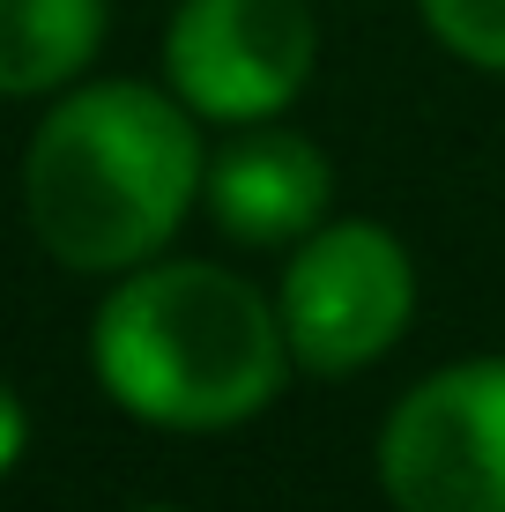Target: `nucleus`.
<instances>
[{
    "mask_svg": "<svg viewBox=\"0 0 505 512\" xmlns=\"http://www.w3.org/2000/svg\"><path fill=\"white\" fill-rule=\"evenodd\" d=\"M416 8H424V30L454 60L505 75V0H416Z\"/></svg>",
    "mask_w": 505,
    "mask_h": 512,
    "instance_id": "nucleus-8",
    "label": "nucleus"
},
{
    "mask_svg": "<svg viewBox=\"0 0 505 512\" xmlns=\"http://www.w3.org/2000/svg\"><path fill=\"white\" fill-rule=\"evenodd\" d=\"M104 45V0H0V97L67 90Z\"/></svg>",
    "mask_w": 505,
    "mask_h": 512,
    "instance_id": "nucleus-7",
    "label": "nucleus"
},
{
    "mask_svg": "<svg viewBox=\"0 0 505 512\" xmlns=\"http://www.w3.org/2000/svg\"><path fill=\"white\" fill-rule=\"evenodd\" d=\"M275 312H283L290 364L320 379H350L402 342L416 312V268L402 238L379 223H320L290 245Z\"/></svg>",
    "mask_w": 505,
    "mask_h": 512,
    "instance_id": "nucleus-3",
    "label": "nucleus"
},
{
    "mask_svg": "<svg viewBox=\"0 0 505 512\" xmlns=\"http://www.w3.org/2000/svg\"><path fill=\"white\" fill-rule=\"evenodd\" d=\"M171 90L194 119H275L320 67V23L305 0H186L164 30Z\"/></svg>",
    "mask_w": 505,
    "mask_h": 512,
    "instance_id": "nucleus-5",
    "label": "nucleus"
},
{
    "mask_svg": "<svg viewBox=\"0 0 505 512\" xmlns=\"http://www.w3.org/2000/svg\"><path fill=\"white\" fill-rule=\"evenodd\" d=\"M23 446H30V416H23V401L0 386V475L23 461Z\"/></svg>",
    "mask_w": 505,
    "mask_h": 512,
    "instance_id": "nucleus-9",
    "label": "nucleus"
},
{
    "mask_svg": "<svg viewBox=\"0 0 505 512\" xmlns=\"http://www.w3.org/2000/svg\"><path fill=\"white\" fill-rule=\"evenodd\" d=\"M379 483L402 512H505V357L416 379L379 431Z\"/></svg>",
    "mask_w": 505,
    "mask_h": 512,
    "instance_id": "nucleus-4",
    "label": "nucleus"
},
{
    "mask_svg": "<svg viewBox=\"0 0 505 512\" xmlns=\"http://www.w3.org/2000/svg\"><path fill=\"white\" fill-rule=\"evenodd\" d=\"M201 193H208V216H216L223 238H238V245H298L305 231H320V208H327V193H335V171H327V156L312 149L305 134L253 119V127L208 164Z\"/></svg>",
    "mask_w": 505,
    "mask_h": 512,
    "instance_id": "nucleus-6",
    "label": "nucleus"
},
{
    "mask_svg": "<svg viewBox=\"0 0 505 512\" xmlns=\"http://www.w3.org/2000/svg\"><path fill=\"white\" fill-rule=\"evenodd\" d=\"M201 179V134L179 97L142 82H82L30 134L23 216L60 268L127 275L179 238Z\"/></svg>",
    "mask_w": 505,
    "mask_h": 512,
    "instance_id": "nucleus-1",
    "label": "nucleus"
},
{
    "mask_svg": "<svg viewBox=\"0 0 505 512\" xmlns=\"http://www.w3.org/2000/svg\"><path fill=\"white\" fill-rule=\"evenodd\" d=\"M90 357L104 394L156 431H231L283 394V312L208 260L134 268L97 305Z\"/></svg>",
    "mask_w": 505,
    "mask_h": 512,
    "instance_id": "nucleus-2",
    "label": "nucleus"
},
{
    "mask_svg": "<svg viewBox=\"0 0 505 512\" xmlns=\"http://www.w3.org/2000/svg\"><path fill=\"white\" fill-rule=\"evenodd\" d=\"M134 512H179V505H134Z\"/></svg>",
    "mask_w": 505,
    "mask_h": 512,
    "instance_id": "nucleus-10",
    "label": "nucleus"
}]
</instances>
